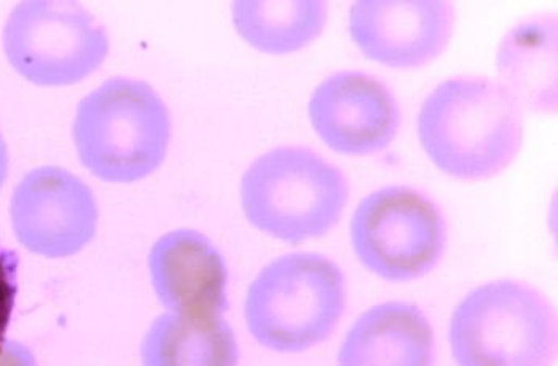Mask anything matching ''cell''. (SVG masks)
<instances>
[{
	"label": "cell",
	"mask_w": 558,
	"mask_h": 366,
	"mask_svg": "<svg viewBox=\"0 0 558 366\" xmlns=\"http://www.w3.org/2000/svg\"><path fill=\"white\" fill-rule=\"evenodd\" d=\"M416 130L434 166L460 181L501 174L514 163L525 131L511 93L478 75L440 82L420 107Z\"/></svg>",
	"instance_id": "1"
},
{
	"label": "cell",
	"mask_w": 558,
	"mask_h": 366,
	"mask_svg": "<svg viewBox=\"0 0 558 366\" xmlns=\"http://www.w3.org/2000/svg\"><path fill=\"white\" fill-rule=\"evenodd\" d=\"M347 300V278L336 261L316 252H294L275 258L251 282L244 320L260 346L298 354L332 334Z\"/></svg>",
	"instance_id": "2"
},
{
	"label": "cell",
	"mask_w": 558,
	"mask_h": 366,
	"mask_svg": "<svg viewBox=\"0 0 558 366\" xmlns=\"http://www.w3.org/2000/svg\"><path fill=\"white\" fill-rule=\"evenodd\" d=\"M247 222L281 243L299 245L326 236L350 199L342 169L305 147L260 155L241 179Z\"/></svg>",
	"instance_id": "3"
},
{
	"label": "cell",
	"mask_w": 558,
	"mask_h": 366,
	"mask_svg": "<svg viewBox=\"0 0 558 366\" xmlns=\"http://www.w3.org/2000/svg\"><path fill=\"white\" fill-rule=\"evenodd\" d=\"M72 136L78 160L96 178L143 181L167 158L170 110L149 83L112 78L78 103Z\"/></svg>",
	"instance_id": "4"
},
{
	"label": "cell",
	"mask_w": 558,
	"mask_h": 366,
	"mask_svg": "<svg viewBox=\"0 0 558 366\" xmlns=\"http://www.w3.org/2000/svg\"><path fill=\"white\" fill-rule=\"evenodd\" d=\"M449 341L457 366H553L556 307L526 282H485L454 306Z\"/></svg>",
	"instance_id": "5"
},
{
	"label": "cell",
	"mask_w": 558,
	"mask_h": 366,
	"mask_svg": "<svg viewBox=\"0 0 558 366\" xmlns=\"http://www.w3.org/2000/svg\"><path fill=\"white\" fill-rule=\"evenodd\" d=\"M350 240L357 260L372 274L389 282L416 281L442 260L446 217L420 190L388 185L357 204Z\"/></svg>",
	"instance_id": "6"
},
{
	"label": "cell",
	"mask_w": 558,
	"mask_h": 366,
	"mask_svg": "<svg viewBox=\"0 0 558 366\" xmlns=\"http://www.w3.org/2000/svg\"><path fill=\"white\" fill-rule=\"evenodd\" d=\"M10 65L37 86H69L85 81L109 53L105 27L74 2L26 0L3 27Z\"/></svg>",
	"instance_id": "7"
},
{
	"label": "cell",
	"mask_w": 558,
	"mask_h": 366,
	"mask_svg": "<svg viewBox=\"0 0 558 366\" xmlns=\"http://www.w3.org/2000/svg\"><path fill=\"white\" fill-rule=\"evenodd\" d=\"M10 220L16 240L31 254L68 258L95 240L99 209L82 179L60 166H43L16 185Z\"/></svg>",
	"instance_id": "8"
},
{
	"label": "cell",
	"mask_w": 558,
	"mask_h": 366,
	"mask_svg": "<svg viewBox=\"0 0 558 366\" xmlns=\"http://www.w3.org/2000/svg\"><path fill=\"white\" fill-rule=\"evenodd\" d=\"M308 117L327 147L350 157L385 150L398 136L402 120L391 89L361 71L324 78L310 98Z\"/></svg>",
	"instance_id": "9"
},
{
	"label": "cell",
	"mask_w": 558,
	"mask_h": 366,
	"mask_svg": "<svg viewBox=\"0 0 558 366\" xmlns=\"http://www.w3.org/2000/svg\"><path fill=\"white\" fill-rule=\"evenodd\" d=\"M348 30L368 60L395 69L422 68L449 47L454 7L447 0H357Z\"/></svg>",
	"instance_id": "10"
},
{
	"label": "cell",
	"mask_w": 558,
	"mask_h": 366,
	"mask_svg": "<svg viewBox=\"0 0 558 366\" xmlns=\"http://www.w3.org/2000/svg\"><path fill=\"white\" fill-rule=\"evenodd\" d=\"M151 285L172 314L206 316L229 307V268L219 248L196 230L170 231L149 254Z\"/></svg>",
	"instance_id": "11"
},
{
	"label": "cell",
	"mask_w": 558,
	"mask_h": 366,
	"mask_svg": "<svg viewBox=\"0 0 558 366\" xmlns=\"http://www.w3.org/2000/svg\"><path fill=\"white\" fill-rule=\"evenodd\" d=\"M436 337L415 303L385 302L364 310L344 334L337 366H434Z\"/></svg>",
	"instance_id": "12"
},
{
	"label": "cell",
	"mask_w": 558,
	"mask_h": 366,
	"mask_svg": "<svg viewBox=\"0 0 558 366\" xmlns=\"http://www.w3.org/2000/svg\"><path fill=\"white\" fill-rule=\"evenodd\" d=\"M499 83L532 112L557 109V16H530L502 37L496 53Z\"/></svg>",
	"instance_id": "13"
},
{
	"label": "cell",
	"mask_w": 558,
	"mask_h": 366,
	"mask_svg": "<svg viewBox=\"0 0 558 366\" xmlns=\"http://www.w3.org/2000/svg\"><path fill=\"white\" fill-rule=\"evenodd\" d=\"M143 366H238L235 331L222 314H163L141 344Z\"/></svg>",
	"instance_id": "14"
},
{
	"label": "cell",
	"mask_w": 558,
	"mask_h": 366,
	"mask_svg": "<svg viewBox=\"0 0 558 366\" xmlns=\"http://www.w3.org/2000/svg\"><path fill=\"white\" fill-rule=\"evenodd\" d=\"M329 19L324 0H236L233 26L241 39L268 54H288L322 36Z\"/></svg>",
	"instance_id": "15"
},
{
	"label": "cell",
	"mask_w": 558,
	"mask_h": 366,
	"mask_svg": "<svg viewBox=\"0 0 558 366\" xmlns=\"http://www.w3.org/2000/svg\"><path fill=\"white\" fill-rule=\"evenodd\" d=\"M19 266L15 252L0 245V349L5 344L19 295Z\"/></svg>",
	"instance_id": "16"
},
{
	"label": "cell",
	"mask_w": 558,
	"mask_h": 366,
	"mask_svg": "<svg viewBox=\"0 0 558 366\" xmlns=\"http://www.w3.org/2000/svg\"><path fill=\"white\" fill-rule=\"evenodd\" d=\"M0 366H39L33 351L19 341L7 340L0 349Z\"/></svg>",
	"instance_id": "17"
},
{
	"label": "cell",
	"mask_w": 558,
	"mask_h": 366,
	"mask_svg": "<svg viewBox=\"0 0 558 366\" xmlns=\"http://www.w3.org/2000/svg\"><path fill=\"white\" fill-rule=\"evenodd\" d=\"M9 175V150H7L5 139L0 134V190Z\"/></svg>",
	"instance_id": "18"
}]
</instances>
